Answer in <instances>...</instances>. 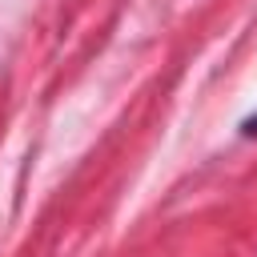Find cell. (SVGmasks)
<instances>
[{
  "label": "cell",
  "instance_id": "cell-1",
  "mask_svg": "<svg viewBox=\"0 0 257 257\" xmlns=\"http://www.w3.org/2000/svg\"><path fill=\"white\" fill-rule=\"evenodd\" d=\"M245 133H249V137H257V116H249V120H245Z\"/></svg>",
  "mask_w": 257,
  "mask_h": 257
}]
</instances>
